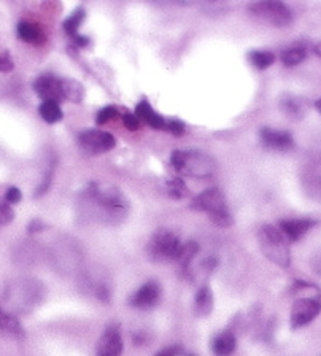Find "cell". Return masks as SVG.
<instances>
[{"instance_id":"11","label":"cell","mask_w":321,"mask_h":356,"mask_svg":"<svg viewBox=\"0 0 321 356\" xmlns=\"http://www.w3.org/2000/svg\"><path fill=\"white\" fill-rule=\"evenodd\" d=\"M34 91L43 101L61 102L62 99V78L53 74H43L34 81Z\"/></svg>"},{"instance_id":"12","label":"cell","mask_w":321,"mask_h":356,"mask_svg":"<svg viewBox=\"0 0 321 356\" xmlns=\"http://www.w3.org/2000/svg\"><path fill=\"white\" fill-rule=\"evenodd\" d=\"M317 224V221L312 218H288L282 220L278 223V229L282 231L284 239L289 242H298L307 234V232Z\"/></svg>"},{"instance_id":"17","label":"cell","mask_w":321,"mask_h":356,"mask_svg":"<svg viewBox=\"0 0 321 356\" xmlns=\"http://www.w3.org/2000/svg\"><path fill=\"white\" fill-rule=\"evenodd\" d=\"M280 108L287 116L299 120V118H302L305 115V112H307V104H305V101L301 99V97L287 94L282 97Z\"/></svg>"},{"instance_id":"32","label":"cell","mask_w":321,"mask_h":356,"mask_svg":"<svg viewBox=\"0 0 321 356\" xmlns=\"http://www.w3.org/2000/svg\"><path fill=\"white\" fill-rule=\"evenodd\" d=\"M23 199V193L17 188V187H10L7 191H5V202L13 205L18 204L19 200Z\"/></svg>"},{"instance_id":"19","label":"cell","mask_w":321,"mask_h":356,"mask_svg":"<svg viewBox=\"0 0 321 356\" xmlns=\"http://www.w3.org/2000/svg\"><path fill=\"white\" fill-rule=\"evenodd\" d=\"M304 187L315 199H321V163L312 164L304 177Z\"/></svg>"},{"instance_id":"7","label":"cell","mask_w":321,"mask_h":356,"mask_svg":"<svg viewBox=\"0 0 321 356\" xmlns=\"http://www.w3.org/2000/svg\"><path fill=\"white\" fill-rule=\"evenodd\" d=\"M79 143L85 151L91 154H99L110 151L115 148L116 138L110 132L101 131V129H90L79 136Z\"/></svg>"},{"instance_id":"21","label":"cell","mask_w":321,"mask_h":356,"mask_svg":"<svg viewBox=\"0 0 321 356\" xmlns=\"http://www.w3.org/2000/svg\"><path fill=\"white\" fill-rule=\"evenodd\" d=\"M198 253H199V245L196 244L194 240H189V242H186V244H181L180 251L177 255V260H175V261L178 262L181 269L189 271L191 262H193V260L196 258V255H198Z\"/></svg>"},{"instance_id":"40","label":"cell","mask_w":321,"mask_h":356,"mask_svg":"<svg viewBox=\"0 0 321 356\" xmlns=\"http://www.w3.org/2000/svg\"><path fill=\"white\" fill-rule=\"evenodd\" d=\"M313 53L317 54V56H320V58H321V42H318L317 45L313 46Z\"/></svg>"},{"instance_id":"27","label":"cell","mask_w":321,"mask_h":356,"mask_svg":"<svg viewBox=\"0 0 321 356\" xmlns=\"http://www.w3.org/2000/svg\"><path fill=\"white\" fill-rule=\"evenodd\" d=\"M165 189H167V194L174 199H183L186 194H188V187H186L183 178H170L165 183Z\"/></svg>"},{"instance_id":"2","label":"cell","mask_w":321,"mask_h":356,"mask_svg":"<svg viewBox=\"0 0 321 356\" xmlns=\"http://www.w3.org/2000/svg\"><path fill=\"white\" fill-rule=\"evenodd\" d=\"M170 166L191 178H209L215 174V159L199 149H175L170 154Z\"/></svg>"},{"instance_id":"16","label":"cell","mask_w":321,"mask_h":356,"mask_svg":"<svg viewBox=\"0 0 321 356\" xmlns=\"http://www.w3.org/2000/svg\"><path fill=\"white\" fill-rule=\"evenodd\" d=\"M134 115H136L138 120L147 123V125H149L153 129H158V131H160V129H165V126H167V121H165L164 118L160 116L152 105H149L148 101L138 102L136 107V113H134Z\"/></svg>"},{"instance_id":"29","label":"cell","mask_w":321,"mask_h":356,"mask_svg":"<svg viewBox=\"0 0 321 356\" xmlns=\"http://www.w3.org/2000/svg\"><path fill=\"white\" fill-rule=\"evenodd\" d=\"M53 177H54V164H51L50 169L46 170L43 180H41L40 187L37 188V191H35V194H34L35 198H41V196H43V194L46 193V191L50 189L51 182H53Z\"/></svg>"},{"instance_id":"35","label":"cell","mask_w":321,"mask_h":356,"mask_svg":"<svg viewBox=\"0 0 321 356\" xmlns=\"http://www.w3.org/2000/svg\"><path fill=\"white\" fill-rule=\"evenodd\" d=\"M13 69H14V63L12 56L8 53L0 54V72H2V74H8V72H12Z\"/></svg>"},{"instance_id":"4","label":"cell","mask_w":321,"mask_h":356,"mask_svg":"<svg viewBox=\"0 0 321 356\" xmlns=\"http://www.w3.org/2000/svg\"><path fill=\"white\" fill-rule=\"evenodd\" d=\"M258 242L262 255L269 261L280 267H289L291 255H289L288 240L284 239L282 231L272 224H262L258 231Z\"/></svg>"},{"instance_id":"31","label":"cell","mask_w":321,"mask_h":356,"mask_svg":"<svg viewBox=\"0 0 321 356\" xmlns=\"http://www.w3.org/2000/svg\"><path fill=\"white\" fill-rule=\"evenodd\" d=\"M216 266H218V258L209 256V258H205V260L200 262L199 271L204 272L205 275H210V273L216 269Z\"/></svg>"},{"instance_id":"9","label":"cell","mask_w":321,"mask_h":356,"mask_svg":"<svg viewBox=\"0 0 321 356\" xmlns=\"http://www.w3.org/2000/svg\"><path fill=\"white\" fill-rule=\"evenodd\" d=\"M160 293H163V290H160L159 283L149 280L131 294L129 306L137 308V311H149V308H153L159 302Z\"/></svg>"},{"instance_id":"3","label":"cell","mask_w":321,"mask_h":356,"mask_svg":"<svg viewBox=\"0 0 321 356\" xmlns=\"http://www.w3.org/2000/svg\"><path fill=\"white\" fill-rule=\"evenodd\" d=\"M191 209L204 211V213L209 215V218L214 221L216 226H220V228H229V226L234 223L229 205H227L226 196L222 194L218 188L205 189L204 193L196 196L193 202H191Z\"/></svg>"},{"instance_id":"6","label":"cell","mask_w":321,"mask_h":356,"mask_svg":"<svg viewBox=\"0 0 321 356\" xmlns=\"http://www.w3.org/2000/svg\"><path fill=\"white\" fill-rule=\"evenodd\" d=\"M181 242L177 234H174L169 229H159L156 234L152 237V240L148 242L147 253L149 260L156 262H165V261H175L180 251Z\"/></svg>"},{"instance_id":"18","label":"cell","mask_w":321,"mask_h":356,"mask_svg":"<svg viewBox=\"0 0 321 356\" xmlns=\"http://www.w3.org/2000/svg\"><path fill=\"white\" fill-rule=\"evenodd\" d=\"M194 307L199 317H209L211 313L214 311V291L210 286L204 285L199 288L194 297Z\"/></svg>"},{"instance_id":"38","label":"cell","mask_w":321,"mask_h":356,"mask_svg":"<svg viewBox=\"0 0 321 356\" xmlns=\"http://www.w3.org/2000/svg\"><path fill=\"white\" fill-rule=\"evenodd\" d=\"M72 40H74V43L76 46H80V48H85V46L90 45V39H87L86 35H80L79 34V35H75V37L72 39Z\"/></svg>"},{"instance_id":"23","label":"cell","mask_w":321,"mask_h":356,"mask_svg":"<svg viewBox=\"0 0 321 356\" xmlns=\"http://www.w3.org/2000/svg\"><path fill=\"white\" fill-rule=\"evenodd\" d=\"M83 96H85V90H83V86L79 81L62 78V99L80 104L83 101Z\"/></svg>"},{"instance_id":"24","label":"cell","mask_w":321,"mask_h":356,"mask_svg":"<svg viewBox=\"0 0 321 356\" xmlns=\"http://www.w3.org/2000/svg\"><path fill=\"white\" fill-rule=\"evenodd\" d=\"M248 59H250V63L255 65L256 69L266 70L276 63V54L267 50H253L250 51V54H248Z\"/></svg>"},{"instance_id":"25","label":"cell","mask_w":321,"mask_h":356,"mask_svg":"<svg viewBox=\"0 0 321 356\" xmlns=\"http://www.w3.org/2000/svg\"><path fill=\"white\" fill-rule=\"evenodd\" d=\"M0 329H3V331H7L13 335H24V328L23 324L19 323V320L17 317H13V315H10L3 311L2 307H0Z\"/></svg>"},{"instance_id":"28","label":"cell","mask_w":321,"mask_h":356,"mask_svg":"<svg viewBox=\"0 0 321 356\" xmlns=\"http://www.w3.org/2000/svg\"><path fill=\"white\" fill-rule=\"evenodd\" d=\"M118 116H120V112L116 110V107L108 105V107L101 108V110L97 112L96 123H97V125L102 126V125H107V123H110L113 120H116Z\"/></svg>"},{"instance_id":"36","label":"cell","mask_w":321,"mask_h":356,"mask_svg":"<svg viewBox=\"0 0 321 356\" xmlns=\"http://www.w3.org/2000/svg\"><path fill=\"white\" fill-rule=\"evenodd\" d=\"M180 355H183V348H181L180 345H172V347H165L163 350H159L154 356H180Z\"/></svg>"},{"instance_id":"15","label":"cell","mask_w":321,"mask_h":356,"mask_svg":"<svg viewBox=\"0 0 321 356\" xmlns=\"http://www.w3.org/2000/svg\"><path fill=\"white\" fill-rule=\"evenodd\" d=\"M211 352L215 356H231L237 348V339L234 333L231 331H221L211 339Z\"/></svg>"},{"instance_id":"26","label":"cell","mask_w":321,"mask_h":356,"mask_svg":"<svg viewBox=\"0 0 321 356\" xmlns=\"http://www.w3.org/2000/svg\"><path fill=\"white\" fill-rule=\"evenodd\" d=\"M86 18V12L83 8H76L74 13L70 14L69 18L65 19L64 21V30H65V34L69 35L70 39H74L75 35H79V29H80V25H81V23H83V19Z\"/></svg>"},{"instance_id":"13","label":"cell","mask_w":321,"mask_h":356,"mask_svg":"<svg viewBox=\"0 0 321 356\" xmlns=\"http://www.w3.org/2000/svg\"><path fill=\"white\" fill-rule=\"evenodd\" d=\"M260 138L261 142L267 148L272 149H291L294 147V138L291 132L288 131H277V129L271 127H262L260 131Z\"/></svg>"},{"instance_id":"39","label":"cell","mask_w":321,"mask_h":356,"mask_svg":"<svg viewBox=\"0 0 321 356\" xmlns=\"http://www.w3.org/2000/svg\"><path fill=\"white\" fill-rule=\"evenodd\" d=\"M313 267H315V271H317V272L320 273V275H321V256H318L317 260H315Z\"/></svg>"},{"instance_id":"37","label":"cell","mask_w":321,"mask_h":356,"mask_svg":"<svg viewBox=\"0 0 321 356\" xmlns=\"http://www.w3.org/2000/svg\"><path fill=\"white\" fill-rule=\"evenodd\" d=\"M43 229H46V224L43 223V220H40V218H34L28 226L29 234H35V232H40Z\"/></svg>"},{"instance_id":"20","label":"cell","mask_w":321,"mask_h":356,"mask_svg":"<svg viewBox=\"0 0 321 356\" xmlns=\"http://www.w3.org/2000/svg\"><path fill=\"white\" fill-rule=\"evenodd\" d=\"M39 115L41 116V120L48 123V125H56V123H59L62 118H64V113H62L59 102L54 101L41 102L39 107Z\"/></svg>"},{"instance_id":"33","label":"cell","mask_w":321,"mask_h":356,"mask_svg":"<svg viewBox=\"0 0 321 356\" xmlns=\"http://www.w3.org/2000/svg\"><path fill=\"white\" fill-rule=\"evenodd\" d=\"M123 123L129 131H138V129H141V120H138L134 113H124Z\"/></svg>"},{"instance_id":"30","label":"cell","mask_w":321,"mask_h":356,"mask_svg":"<svg viewBox=\"0 0 321 356\" xmlns=\"http://www.w3.org/2000/svg\"><path fill=\"white\" fill-rule=\"evenodd\" d=\"M14 220V211L12 209V205L3 202H0V226L10 224Z\"/></svg>"},{"instance_id":"1","label":"cell","mask_w":321,"mask_h":356,"mask_svg":"<svg viewBox=\"0 0 321 356\" xmlns=\"http://www.w3.org/2000/svg\"><path fill=\"white\" fill-rule=\"evenodd\" d=\"M85 196L87 202L94 205L99 211L101 218L107 220L108 223L121 220L127 213V200L124 199L121 191L112 185L91 183L90 188L85 191Z\"/></svg>"},{"instance_id":"42","label":"cell","mask_w":321,"mask_h":356,"mask_svg":"<svg viewBox=\"0 0 321 356\" xmlns=\"http://www.w3.org/2000/svg\"><path fill=\"white\" fill-rule=\"evenodd\" d=\"M181 356H198L196 353H183Z\"/></svg>"},{"instance_id":"34","label":"cell","mask_w":321,"mask_h":356,"mask_svg":"<svg viewBox=\"0 0 321 356\" xmlns=\"http://www.w3.org/2000/svg\"><path fill=\"white\" fill-rule=\"evenodd\" d=\"M165 129H167L170 134H174L175 137H181L186 131V126L178 120H170V121H167V126H165Z\"/></svg>"},{"instance_id":"41","label":"cell","mask_w":321,"mask_h":356,"mask_svg":"<svg viewBox=\"0 0 321 356\" xmlns=\"http://www.w3.org/2000/svg\"><path fill=\"white\" fill-rule=\"evenodd\" d=\"M315 108H317V112L320 113V115H321V97H320V99L318 101H315Z\"/></svg>"},{"instance_id":"5","label":"cell","mask_w":321,"mask_h":356,"mask_svg":"<svg viewBox=\"0 0 321 356\" xmlns=\"http://www.w3.org/2000/svg\"><path fill=\"white\" fill-rule=\"evenodd\" d=\"M248 13L258 21L267 23L273 28H288L293 23V12L287 3L271 0V2H256L248 7Z\"/></svg>"},{"instance_id":"8","label":"cell","mask_w":321,"mask_h":356,"mask_svg":"<svg viewBox=\"0 0 321 356\" xmlns=\"http://www.w3.org/2000/svg\"><path fill=\"white\" fill-rule=\"evenodd\" d=\"M321 312V302L317 297H301L293 304L289 322H291L293 329H299L305 324L312 323Z\"/></svg>"},{"instance_id":"22","label":"cell","mask_w":321,"mask_h":356,"mask_svg":"<svg viewBox=\"0 0 321 356\" xmlns=\"http://www.w3.org/2000/svg\"><path fill=\"white\" fill-rule=\"evenodd\" d=\"M307 58V48L304 45H293L282 53V63L284 67H294Z\"/></svg>"},{"instance_id":"10","label":"cell","mask_w":321,"mask_h":356,"mask_svg":"<svg viewBox=\"0 0 321 356\" xmlns=\"http://www.w3.org/2000/svg\"><path fill=\"white\" fill-rule=\"evenodd\" d=\"M124 350V342L120 333V328L110 324L102 333L99 342H97V356H121Z\"/></svg>"},{"instance_id":"14","label":"cell","mask_w":321,"mask_h":356,"mask_svg":"<svg viewBox=\"0 0 321 356\" xmlns=\"http://www.w3.org/2000/svg\"><path fill=\"white\" fill-rule=\"evenodd\" d=\"M19 40L30 45H43L46 42V35L43 29L37 23L32 21H21L17 28Z\"/></svg>"}]
</instances>
